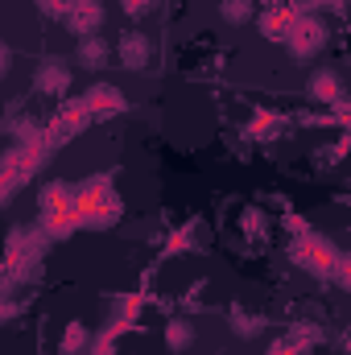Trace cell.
I'll return each mask as SVG.
<instances>
[{
  "instance_id": "6da1fadb",
  "label": "cell",
  "mask_w": 351,
  "mask_h": 355,
  "mask_svg": "<svg viewBox=\"0 0 351 355\" xmlns=\"http://www.w3.org/2000/svg\"><path fill=\"white\" fill-rule=\"evenodd\" d=\"M285 42L293 46V54H298V58H306V54H314V50L323 46V25H318L314 17H293V25H289Z\"/></svg>"
},
{
  "instance_id": "7a4b0ae2",
  "label": "cell",
  "mask_w": 351,
  "mask_h": 355,
  "mask_svg": "<svg viewBox=\"0 0 351 355\" xmlns=\"http://www.w3.org/2000/svg\"><path fill=\"white\" fill-rule=\"evenodd\" d=\"M67 25L79 33V37H87L95 33L99 25H103V8H99V0H67Z\"/></svg>"
},
{
  "instance_id": "3957f363",
  "label": "cell",
  "mask_w": 351,
  "mask_h": 355,
  "mask_svg": "<svg viewBox=\"0 0 351 355\" xmlns=\"http://www.w3.org/2000/svg\"><path fill=\"white\" fill-rule=\"evenodd\" d=\"M67 87H71V75H67V67L50 62V67H42V71H37V91H42V95H62Z\"/></svg>"
},
{
  "instance_id": "277c9868",
  "label": "cell",
  "mask_w": 351,
  "mask_h": 355,
  "mask_svg": "<svg viewBox=\"0 0 351 355\" xmlns=\"http://www.w3.org/2000/svg\"><path fill=\"white\" fill-rule=\"evenodd\" d=\"M120 62H124V67H145V62H149V42H145L141 33H128V37L120 42Z\"/></svg>"
},
{
  "instance_id": "5b68a950",
  "label": "cell",
  "mask_w": 351,
  "mask_h": 355,
  "mask_svg": "<svg viewBox=\"0 0 351 355\" xmlns=\"http://www.w3.org/2000/svg\"><path fill=\"white\" fill-rule=\"evenodd\" d=\"M261 25H264V33H268V37H285V33H289V25H293V12H289V8H273Z\"/></svg>"
},
{
  "instance_id": "8992f818",
  "label": "cell",
  "mask_w": 351,
  "mask_h": 355,
  "mask_svg": "<svg viewBox=\"0 0 351 355\" xmlns=\"http://www.w3.org/2000/svg\"><path fill=\"white\" fill-rule=\"evenodd\" d=\"M79 62H83V67H103V62H108V46L95 42V37H87V42L79 46Z\"/></svg>"
},
{
  "instance_id": "52a82bcc",
  "label": "cell",
  "mask_w": 351,
  "mask_h": 355,
  "mask_svg": "<svg viewBox=\"0 0 351 355\" xmlns=\"http://www.w3.org/2000/svg\"><path fill=\"white\" fill-rule=\"evenodd\" d=\"M219 12H223V21L240 25V21H248V17H252V0H223V4H219Z\"/></svg>"
},
{
  "instance_id": "ba28073f",
  "label": "cell",
  "mask_w": 351,
  "mask_h": 355,
  "mask_svg": "<svg viewBox=\"0 0 351 355\" xmlns=\"http://www.w3.org/2000/svg\"><path fill=\"white\" fill-rule=\"evenodd\" d=\"M83 347H87V327L83 322H71L67 335H62V352L75 355V352H83Z\"/></svg>"
},
{
  "instance_id": "9c48e42d",
  "label": "cell",
  "mask_w": 351,
  "mask_h": 355,
  "mask_svg": "<svg viewBox=\"0 0 351 355\" xmlns=\"http://www.w3.org/2000/svg\"><path fill=\"white\" fill-rule=\"evenodd\" d=\"M277 128H281V120H277V116H268V112H261V116H257V120L248 124V137H257V141H264V137H273Z\"/></svg>"
},
{
  "instance_id": "30bf717a",
  "label": "cell",
  "mask_w": 351,
  "mask_h": 355,
  "mask_svg": "<svg viewBox=\"0 0 351 355\" xmlns=\"http://www.w3.org/2000/svg\"><path fill=\"white\" fill-rule=\"evenodd\" d=\"M310 91H314L318 99H339V79H335V75H314Z\"/></svg>"
},
{
  "instance_id": "8fae6325",
  "label": "cell",
  "mask_w": 351,
  "mask_h": 355,
  "mask_svg": "<svg viewBox=\"0 0 351 355\" xmlns=\"http://www.w3.org/2000/svg\"><path fill=\"white\" fill-rule=\"evenodd\" d=\"M166 339H170V347L182 352V347H190V339H194V331L186 327V322H170V331H166Z\"/></svg>"
},
{
  "instance_id": "7c38bea8",
  "label": "cell",
  "mask_w": 351,
  "mask_h": 355,
  "mask_svg": "<svg viewBox=\"0 0 351 355\" xmlns=\"http://www.w3.org/2000/svg\"><path fill=\"white\" fill-rule=\"evenodd\" d=\"M244 232H248V236H261V232H264L261 211H248V215H244Z\"/></svg>"
},
{
  "instance_id": "4fadbf2b",
  "label": "cell",
  "mask_w": 351,
  "mask_h": 355,
  "mask_svg": "<svg viewBox=\"0 0 351 355\" xmlns=\"http://www.w3.org/2000/svg\"><path fill=\"white\" fill-rule=\"evenodd\" d=\"M120 4H124V8H128V12H141V8H145V4H149V0H120Z\"/></svg>"
},
{
  "instance_id": "5bb4252c",
  "label": "cell",
  "mask_w": 351,
  "mask_h": 355,
  "mask_svg": "<svg viewBox=\"0 0 351 355\" xmlns=\"http://www.w3.org/2000/svg\"><path fill=\"white\" fill-rule=\"evenodd\" d=\"M42 8H54V12H62V8H67V0H42Z\"/></svg>"
},
{
  "instance_id": "9a60e30c",
  "label": "cell",
  "mask_w": 351,
  "mask_h": 355,
  "mask_svg": "<svg viewBox=\"0 0 351 355\" xmlns=\"http://www.w3.org/2000/svg\"><path fill=\"white\" fill-rule=\"evenodd\" d=\"M4 67H8V54H4V50H0V75H4Z\"/></svg>"
}]
</instances>
